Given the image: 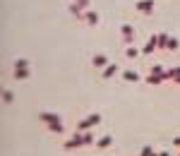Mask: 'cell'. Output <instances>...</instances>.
Returning a JSON list of instances; mask_svg holds the SVG:
<instances>
[{
	"label": "cell",
	"instance_id": "6da1fadb",
	"mask_svg": "<svg viewBox=\"0 0 180 156\" xmlns=\"http://www.w3.org/2000/svg\"><path fill=\"white\" fill-rule=\"evenodd\" d=\"M86 22H89V24H96V22H99V17H96L94 12H89V14H86Z\"/></svg>",
	"mask_w": 180,
	"mask_h": 156
},
{
	"label": "cell",
	"instance_id": "7a4b0ae2",
	"mask_svg": "<svg viewBox=\"0 0 180 156\" xmlns=\"http://www.w3.org/2000/svg\"><path fill=\"white\" fill-rule=\"evenodd\" d=\"M122 36H125V41H130V36H132V29H130V27H122Z\"/></svg>",
	"mask_w": 180,
	"mask_h": 156
},
{
	"label": "cell",
	"instance_id": "3957f363",
	"mask_svg": "<svg viewBox=\"0 0 180 156\" xmlns=\"http://www.w3.org/2000/svg\"><path fill=\"white\" fill-rule=\"evenodd\" d=\"M125 79H127V82H135V79H139V77H137V72H125Z\"/></svg>",
	"mask_w": 180,
	"mask_h": 156
},
{
	"label": "cell",
	"instance_id": "277c9868",
	"mask_svg": "<svg viewBox=\"0 0 180 156\" xmlns=\"http://www.w3.org/2000/svg\"><path fill=\"white\" fill-rule=\"evenodd\" d=\"M137 7H139V10H144V12H147V10H149V12H151V3H139V5H137Z\"/></svg>",
	"mask_w": 180,
	"mask_h": 156
},
{
	"label": "cell",
	"instance_id": "5b68a950",
	"mask_svg": "<svg viewBox=\"0 0 180 156\" xmlns=\"http://www.w3.org/2000/svg\"><path fill=\"white\" fill-rule=\"evenodd\" d=\"M103 63H106V55H96L94 58V65H103Z\"/></svg>",
	"mask_w": 180,
	"mask_h": 156
},
{
	"label": "cell",
	"instance_id": "8992f818",
	"mask_svg": "<svg viewBox=\"0 0 180 156\" xmlns=\"http://www.w3.org/2000/svg\"><path fill=\"white\" fill-rule=\"evenodd\" d=\"M113 72H115V65H111V67H108V70H106V72H103V75H106V77H111V75H113Z\"/></svg>",
	"mask_w": 180,
	"mask_h": 156
},
{
	"label": "cell",
	"instance_id": "52a82bcc",
	"mask_svg": "<svg viewBox=\"0 0 180 156\" xmlns=\"http://www.w3.org/2000/svg\"><path fill=\"white\" fill-rule=\"evenodd\" d=\"M111 142H113V139H111V137H103V139H101L99 144H101V147H106V144H111Z\"/></svg>",
	"mask_w": 180,
	"mask_h": 156
},
{
	"label": "cell",
	"instance_id": "ba28073f",
	"mask_svg": "<svg viewBox=\"0 0 180 156\" xmlns=\"http://www.w3.org/2000/svg\"><path fill=\"white\" fill-rule=\"evenodd\" d=\"M142 156H154V151L151 149H142Z\"/></svg>",
	"mask_w": 180,
	"mask_h": 156
}]
</instances>
